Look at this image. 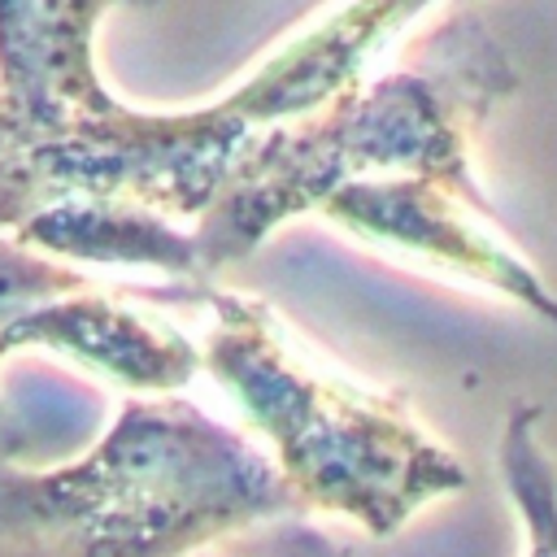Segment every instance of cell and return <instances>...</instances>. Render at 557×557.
Instances as JSON below:
<instances>
[{
	"instance_id": "obj_1",
	"label": "cell",
	"mask_w": 557,
	"mask_h": 557,
	"mask_svg": "<svg viewBox=\"0 0 557 557\" xmlns=\"http://www.w3.org/2000/svg\"><path fill=\"white\" fill-rule=\"evenodd\" d=\"M513 87L518 74L487 22L470 9L444 17L405 48L400 65L270 126L231 165L191 226L205 278L257 252L283 222L313 213L331 187L357 178L422 174L492 218L470 148Z\"/></svg>"
},
{
	"instance_id": "obj_2",
	"label": "cell",
	"mask_w": 557,
	"mask_h": 557,
	"mask_svg": "<svg viewBox=\"0 0 557 557\" xmlns=\"http://www.w3.org/2000/svg\"><path fill=\"white\" fill-rule=\"evenodd\" d=\"M292 509L309 513L274 457L170 392L126 400L70 466L0 461V557H196Z\"/></svg>"
},
{
	"instance_id": "obj_3",
	"label": "cell",
	"mask_w": 557,
	"mask_h": 557,
	"mask_svg": "<svg viewBox=\"0 0 557 557\" xmlns=\"http://www.w3.org/2000/svg\"><path fill=\"white\" fill-rule=\"evenodd\" d=\"M431 0H348L283 44L235 91L187 113H139L117 104L0 157V231L61 196L135 200L165 218H200L231 165L278 122H292L361 70Z\"/></svg>"
},
{
	"instance_id": "obj_4",
	"label": "cell",
	"mask_w": 557,
	"mask_h": 557,
	"mask_svg": "<svg viewBox=\"0 0 557 557\" xmlns=\"http://www.w3.org/2000/svg\"><path fill=\"white\" fill-rule=\"evenodd\" d=\"M200 305L213 313L200 366L270 440L274 466L309 513H344L387 540L426 500L470 487V470L413 422L405 396L305 361L265 300L205 283Z\"/></svg>"
},
{
	"instance_id": "obj_5",
	"label": "cell",
	"mask_w": 557,
	"mask_h": 557,
	"mask_svg": "<svg viewBox=\"0 0 557 557\" xmlns=\"http://www.w3.org/2000/svg\"><path fill=\"white\" fill-rule=\"evenodd\" d=\"M313 213L348 226L361 239L396 244V248L422 252L431 261H444L461 274H474V278L500 287L505 296L522 300L531 313L557 322V296L540 283V274L522 257H513L505 244L483 235L470 222V205L435 178L387 174V178L339 183L318 200Z\"/></svg>"
},
{
	"instance_id": "obj_6",
	"label": "cell",
	"mask_w": 557,
	"mask_h": 557,
	"mask_svg": "<svg viewBox=\"0 0 557 557\" xmlns=\"http://www.w3.org/2000/svg\"><path fill=\"white\" fill-rule=\"evenodd\" d=\"M117 4L148 0H0V91L35 139L117 109L91 48L100 17Z\"/></svg>"
},
{
	"instance_id": "obj_7",
	"label": "cell",
	"mask_w": 557,
	"mask_h": 557,
	"mask_svg": "<svg viewBox=\"0 0 557 557\" xmlns=\"http://www.w3.org/2000/svg\"><path fill=\"white\" fill-rule=\"evenodd\" d=\"M48 348L126 392H178L200 370V348L165 318L139 313L104 292L78 287L39 300L0 326V357Z\"/></svg>"
},
{
	"instance_id": "obj_8",
	"label": "cell",
	"mask_w": 557,
	"mask_h": 557,
	"mask_svg": "<svg viewBox=\"0 0 557 557\" xmlns=\"http://www.w3.org/2000/svg\"><path fill=\"white\" fill-rule=\"evenodd\" d=\"M17 244L44 257H74L100 265H152L183 283H209L196 261L191 231H174L165 213L135 200L61 196L26 213L13 231Z\"/></svg>"
},
{
	"instance_id": "obj_9",
	"label": "cell",
	"mask_w": 557,
	"mask_h": 557,
	"mask_svg": "<svg viewBox=\"0 0 557 557\" xmlns=\"http://www.w3.org/2000/svg\"><path fill=\"white\" fill-rule=\"evenodd\" d=\"M544 409L518 400L500 431V479L527 531V557H557V470L540 444Z\"/></svg>"
},
{
	"instance_id": "obj_10",
	"label": "cell",
	"mask_w": 557,
	"mask_h": 557,
	"mask_svg": "<svg viewBox=\"0 0 557 557\" xmlns=\"http://www.w3.org/2000/svg\"><path fill=\"white\" fill-rule=\"evenodd\" d=\"M196 557H352V548H344L339 540L322 535L309 522V513L292 509V513H274V518L248 522V527L213 540Z\"/></svg>"
},
{
	"instance_id": "obj_11",
	"label": "cell",
	"mask_w": 557,
	"mask_h": 557,
	"mask_svg": "<svg viewBox=\"0 0 557 557\" xmlns=\"http://www.w3.org/2000/svg\"><path fill=\"white\" fill-rule=\"evenodd\" d=\"M78 287H87L83 270L61 265L57 257H44L0 231V326L9 318H17L22 309L65 296V292H78Z\"/></svg>"
},
{
	"instance_id": "obj_12",
	"label": "cell",
	"mask_w": 557,
	"mask_h": 557,
	"mask_svg": "<svg viewBox=\"0 0 557 557\" xmlns=\"http://www.w3.org/2000/svg\"><path fill=\"white\" fill-rule=\"evenodd\" d=\"M26 144H35V135H30L26 117L13 109V100L0 91V157L13 152V148H26Z\"/></svg>"
},
{
	"instance_id": "obj_13",
	"label": "cell",
	"mask_w": 557,
	"mask_h": 557,
	"mask_svg": "<svg viewBox=\"0 0 557 557\" xmlns=\"http://www.w3.org/2000/svg\"><path fill=\"white\" fill-rule=\"evenodd\" d=\"M26 448H30V440H26L22 422H17V413H13V409L4 405V396H0V461H17Z\"/></svg>"
}]
</instances>
